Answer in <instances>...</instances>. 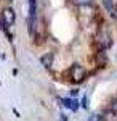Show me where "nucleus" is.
<instances>
[{
  "instance_id": "obj_1",
  "label": "nucleus",
  "mask_w": 117,
  "mask_h": 121,
  "mask_svg": "<svg viewBox=\"0 0 117 121\" xmlns=\"http://www.w3.org/2000/svg\"><path fill=\"white\" fill-rule=\"evenodd\" d=\"M69 78H71L72 82L75 84H80L85 81V78H87V69L83 68L82 65H79V63H74V65H71V68H69Z\"/></svg>"
},
{
  "instance_id": "obj_2",
  "label": "nucleus",
  "mask_w": 117,
  "mask_h": 121,
  "mask_svg": "<svg viewBox=\"0 0 117 121\" xmlns=\"http://www.w3.org/2000/svg\"><path fill=\"white\" fill-rule=\"evenodd\" d=\"M2 19L5 21V24H7V28L10 26H13L15 24V21H16V13H15V10L11 8V7H7V8L2 10Z\"/></svg>"
},
{
  "instance_id": "obj_3",
  "label": "nucleus",
  "mask_w": 117,
  "mask_h": 121,
  "mask_svg": "<svg viewBox=\"0 0 117 121\" xmlns=\"http://www.w3.org/2000/svg\"><path fill=\"white\" fill-rule=\"evenodd\" d=\"M53 60H55V55L51 53V52L43 53V55L40 56V63L43 65L45 69H51V66H53Z\"/></svg>"
},
{
  "instance_id": "obj_4",
  "label": "nucleus",
  "mask_w": 117,
  "mask_h": 121,
  "mask_svg": "<svg viewBox=\"0 0 117 121\" xmlns=\"http://www.w3.org/2000/svg\"><path fill=\"white\" fill-rule=\"evenodd\" d=\"M103 5H104V8L108 11L111 16H117V8H116V3H114V0H103Z\"/></svg>"
},
{
  "instance_id": "obj_5",
  "label": "nucleus",
  "mask_w": 117,
  "mask_h": 121,
  "mask_svg": "<svg viewBox=\"0 0 117 121\" xmlns=\"http://www.w3.org/2000/svg\"><path fill=\"white\" fill-rule=\"evenodd\" d=\"M103 121H117V112L112 108H108L103 113Z\"/></svg>"
},
{
  "instance_id": "obj_6",
  "label": "nucleus",
  "mask_w": 117,
  "mask_h": 121,
  "mask_svg": "<svg viewBox=\"0 0 117 121\" xmlns=\"http://www.w3.org/2000/svg\"><path fill=\"white\" fill-rule=\"evenodd\" d=\"M63 103H64V107L71 108L72 112H77V110H79V100H74V99H64Z\"/></svg>"
},
{
  "instance_id": "obj_7",
  "label": "nucleus",
  "mask_w": 117,
  "mask_h": 121,
  "mask_svg": "<svg viewBox=\"0 0 117 121\" xmlns=\"http://www.w3.org/2000/svg\"><path fill=\"white\" fill-rule=\"evenodd\" d=\"M79 7H87V5H91V2L93 0H74Z\"/></svg>"
},
{
  "instance_id": "obj_8",
  "label": "nucleus",
  "mask_w": 117,
  "mask_h": 121,
  "mask_svg": "<svg viewBox=\"0 0 117 121\" xmlns=\"http://www.w3.org/2000/svg\"><path fill=\"white\" fill-rule=\"evenodd\" d=\"M88 121H103V115H99V113H93L90 118H88Z\"/></svg>"
},
{
  "instance_id": "obj_9",
  "label": "nucleus",
  "mask_w": 117,
  "mask_h": 121,
  "mask_svg": "<svg viewBox=\"0 0 117 121\" xmlns=\"http://www.w3.org/2000/svg\"><path fill=\"white\" fill-rule=\"evenodd\" d=\"M82 103H83L82 107H83V108H87V97H83V100H82Z\"/></svg>"
},
{
  "instance_id": "obj_10",
  "label": "nucleus",
  "mask_w": 117,
  "mask_h": 121,
  "mask_svg": "<svg viewBox=\"0 0 117 121\" xmlns=\"http://www.w3.org/2000/svg\"><path fill=\"white\" fill-rule=\"evenodd\" d=\"M5 2H7V3H11V2H13V0H5Z\"/></svg>"
}]
</instances>
